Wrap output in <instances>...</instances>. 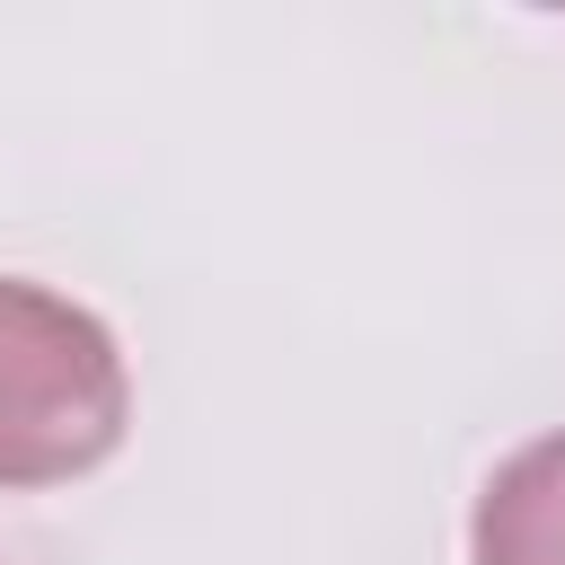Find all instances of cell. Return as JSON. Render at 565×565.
<instances>
[{
    "label": "cell",
    "mask_w": 565,
    "mask_h": 565,
    "mask_svg": "<svg viewBox=\"0 0 565 565\" xmlns=\"http://www.w3.org/2000/svg\"><path fill=\"white\" fill-rule=\"evenodd\" d=\"M132 371L97 309L0 274V486H71L115 459Z\"/></svg>",
    "instance_id": "1"
},
{
    "label": "cell",
    "mask_w": 565,
    "mask_h": 565,
    "mask_svg": "<svg viewBox=\"0 0 565 565\" xmlns=\"http://www.w3.org/2000/svg\"><path fill=\"white\" fill-rule=\"evenodd\" d=\"M468 556L477 565H565V433L521 441L468 521Z\"/></svg>",
    "instance_id": "2"
}]
</instances>
